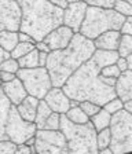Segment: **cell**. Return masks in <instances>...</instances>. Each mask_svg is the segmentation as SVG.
<instances>
[{
  "mask_svg": "<svg viewBox=\"0 0 132 154\" xmlns=\"http://www.w3.org/2000/svg\"><path fill=\"white\" fill-rule=\"evenodd\" d=\"M59 129L66 138L68 143V153L72 154H97V131L92 127L91 121H87L84 124H74L65 116V113L61 114L59 121Z\"/></svg>",
  "mask_w": 132,
  "mask_h": 154,
  "instance_id": "obj_4",
  "label": "cell"
},
{
  "mask_svg": "<svg viewBox=\"0 0 132 154\" xmlns=\"http://www.w3.org/2000/svg\"><path fill=\"white\" fill-rule=\"evenodd\" d=\"M35 47L39 50V51H44V52H50V48H48V45L45 44L43 40H40V42H36V44H35Z\"/></svg>",
  "mask_w": 132,
  "mask_h": 154,
  "instance_id": "obj_40",
  "label": "cell"
},
{
  "mask_svg": "<svg viewBox=\"0 0 132 154\" xmlns=\"http://www.w3.org/2000/svg\"><path fill=\"white\" fill-rule=\"evenodd\" d=\"M109 144H110V131L109 127H107V128H103L97 132V147L98 150H100V149L109 147Z\"/></svg>",
  "mask_w": 132,
  "mask_h": 154,
  "instance_id": "obj_26",
  "label": "cell"
},
{
  "mask_svg": "<svg viewBox=\"0 0 132 154\" xmlns=\"http://www.w3.org/2000/svg\"><path fill=\"white\" fill-rule=\"evenodd\" d=\"M36 43H28V42H18L15 44V47L10 51V57L14 59H18V58L23 57L25 54H28L29 51H32L35 48Z\"/></svg>",
  "mask_w": 132,
  "mask_h": 154,
  "instance_id": "obj_25",
  "label": "cell"
},
{
  "mask_svg": "<svg viewBox=\"0 0 132 154\" xmlns=\"http://www.w3.org/2000/svg\"><path fill=\"white\" fill-rule=\"evenodd\" d=\"M35 149L39 154H66L68 143L61 129H37L35 134Z\"/></svg>",
  "mask_w": 132,
  "mask_h": 154,
  "instance_id": "obj_8",
  "label": "cell"
},
{
  "mask_svg": "<svg viewBox=\"0 0 132 154\" xmlns=\"http://www.w3.org/2000/svg\"><path fill=\"white\" fill-rule=\"evenodd\" d=\"M124 58H125V62H127L128 69H129V70H132V52H131V54H128L127 57H124Z\"/></svg>",
  "mask_w": 132,
  "mask_h": 154,
  "instance_id": "obj_45",
  "label": "cell"
},
{
  "mask_svg": "<svg viewBox=\"0 0 132 154\" xmlns=\"http://www.w3.org/2000/svg\"><path fill=\"white\" fill-rule=\"evenodd\" d=\"M7 58H10V52L4 51L3 48L0 47V62H2V61H4V59H7Z\"/></svg>",
  "mask_w": 132,
  "mask_h": 154,
  "instance_id": "obj_44",
  "label": "cell"
},
{
  "mask_svg": "<svg viewBox=\"0 0 132 154\" xmlns=\"http://www.w3.org/2000/svg\"><path fill=\"white\" fill-rule=\"evenodd\" d=\"M2 90H3L4 95L8 98V100L11 102V105L17 106L18 103H21V100L28 95L25 87H23L22 81L18 79V77H14L11 81H7V83H2Z\"/></svg>",
  "mask_w": 132,
  "mask_h": 154,
  "instance_id": "obj_14",
  "label": "cell"
},
{
  "mask_svg": "<svg viewBox=\"0 0 132 154\" xmlns=\"http://www.w3.org/2000/svg\"><path fill=\"white\" fill-rule=\"evenodd\" d=\"M18 65L20 67H36L39 66V50L37 48H33L32 51H29L28 54H25L23 57L18 58Z\"/></svg>",
  "mask_w": 132,
  "mask_h": 154,
  "instance_id": "obj_22",
  "label": "cell"
},
{
  "mask_svg": "<svg viewBox=\"0 0 132 154\" xmlns=\"http://www.w3.org/2000/svg\"><path fill=\"white\" fill-rule=\"evenodd\" d=\"M59 121H61V114L52 112L51 114L47 117L44 125H43V128L44 129H59Z\"/></svg>",
  "mask_w": 132,
  "mask_h": 154,
  "instance_id": "obj_31",
  "label": "cell"
},
{
  "mask_svg": "<svg viewBox=\"0 0 132 154\" xmlns=\"http://www.w3.org/2000/svg\"><path fill=\"white\" fill-rule=\"evenodd\" d=\"M102 107L105 110H107L110 114H114L116 112H118V110L122 109V100L120 99L118 96H114V98H112L110 100H107Z\"/></svg>",
  "mask_w": 132,
  "mask_h": 154,
  "instance_id": "obj_30",
  "label": "cell"
},
{
  "mask_svg": "<svg viewBox=\"0 0 132 154\" xmlns=\"http://www.w3.org/2000/svg\"><path fill=\"white\" fill-rule=\"evenodd\" d=\"M11 107V102L8 100L6 95H4L2 87H0V140L6 138V132H4V127H6V121L8 117V112Z\"/></svg>",
  "mask_w": 132,
  "mask_h": 154,
  "instance_id": "obj_18",
  "label": "cell"
},
{
  "mask_svg": "<svg viewBox=\"0 0 132 154\" xmlns=\"http://www.w3.org/2000/svg\"><path fill=\"white\" fill-rule=\"evenodd\" d=\"M74 32L70 28H68L66 25H59L55 29H52L51 32H48L47 35L43 37V42L48 45L50 51L54 50H62L69 44V42L72 40Z\"/></svg>",
  "mask_w": 132,
  "mask_h": 154,
  "instance_id": "obj_12",
  "label": "cell"
},
{
  "mask_svg": "<svg viewBox=\"0 0 132 154\" xmlns=\"http://www.w3.org/2000/svg\"><path fill=\"white\" fill-rule=\"evenodd\" d=\"M110 117H112V114H110L107 110L103 109V107H100L99 112L95 113L92 117H90V121H91V124H92V127L95 128V131L98 132V131H100V129L109 127Z\"/></svg>",
  "mask_w": 132,
  "mask_h": 154,
  "instance_id": "obj_19",
  "label": "cell"
},
{
  "mask_svg": "<svg viewBox=\"0 0 132 154\" xmlns=\"http://www.w3.org/2000/svg\"><path fill=\"white\" fill-rule=\"evenodd\" d=\"M15 76H17V74L10 73V72H0V80H2V83H7V81H11Z\"/></svg>",
  "mask_w": 132,
  "mask_h": 154,
  "instance_id": "obj_38",
  "label": "cell"
},
{
  "mask_svg": "<svg viewBox=\"0 0 132 154\" xmlns=\"http://www.w3.org/2000/svg\"><path fill=\"white\" fill-rule=\"evenodd\" d=\"M18 69H20L18 61H17V59H14V58H11V57L0 62V72H10V73L17 74Z\"/></svg>",
  "mask_w": 132,
  "mask_h": 154,
  "instance_id": "obj_28",
  "label": "cell"
},
{
  "mask_svg": "<svg viewBox=\"0 0 132 154\" xmlns=\"http://www.w3.org/2000/svg\"><path fill=\"white\" fill-rule=\"evenodd\" d=\"M15 153L17 154H32V153H36V149H35V146L29 147V146L25 143H20V144H17Z\"/></svg>",
  "mask_w": 132,
  "mask_h": 154,
  "instance_id": "obj_36",
  "label": "cell"
},
{
  "mask_svg": "<svg viewBox=\"0 0 132 154\" xmlns=\"http://www.w3.org/2000/svg\"><path fill=\"white\" fill-rule=\"evenodd\" d=\"M21 8L15 0H0V30H20Z\"/></svg>",
  "mask_w": 132,
  "mask_h": 154,
  "instance_id": "obj_10",
  "label": "cell"
},
{
  "mask_svg": "<svg viewBox=\"0 0 132 154\" xmlns=\"http://www.w3.org/2000/svg\"><path fill=\"white\" fill-rule=\"evenodd\" d=\"M18 42L36 43V42H35V38H33L32 36L29 35V33H26V32H21V30H18Z\"/></svg>",
  "mask_w": 132,
  "mask_h": 154,
  "instance_id": "obj_37",
  "label": "cell"
},
{
  "mask_svg": "<svg viewBox=\"0 0 132 154\" xmlns=\"http://www.w3.org/2000/svg\"><path fill=\"white\" fill-rule=\"evenodd\" d=\"M122 109L127 110L128 113H132V99L125 100V102H122Z\"/></svg>",
  "mask_w": 132,
  "mask_h": 154,
  "instance_id": "obj_43",
  "label": "cell"
},
{
  "mask_svg": "<svg viewBox=\"0 0 132 154\" xmlns=\"http://www.w3.org/2000/svg\"><path fill=\"white\" fill-rule=\"evenodd\" d=\"M120 33L121 35H132V15L125 17L121 28H120Z\"/></svg>",
  "mask_w": 132,
  "mask_h": 154,
  "instance_id": "obj_35",
  "label": "cell"
},
{
  "mask_svg": "<svg viewBox=\"0 0 132 154\" xmlns=\"http://www.w3.org/2000/svg\"><path fill=\"white\" fill-rule=\"evenodd\" d=\"M120 30H106V32L100 33L98 37L92 40L95 48L98 50H109V51H116L117 45L120 42Z\"/></svg>",
  "mask_w": 132,
  "mask_h": 154,
  "instance_id": "obj_16",
  "label": "cell"
},
{
  "mask_svg": "<svg viewBox=\"0 0 132 154\" xmlns=\"http://www.w3.org/2000/svg\"><path fill=\"white\" fill-rule=\"evenodd\" d=\"M124 19L125 17L118 14L113 8L87 6L85 17L81 22L78 33L90 40H94L106 30H120Z\"/></svg>",
  "mask_w": 132,
  "mask_h": 154,
  "instance_id": "obj_5",
  "label": "cell"
},
{
  "mask_svg": "<svg viewBox=\"0 0 132 154\" xmlns=\"http://www.w3.org/2000/svg\"><path fill=\"white\" fill-rule=\"evenodd\" d=\"M125 2H129V3H131V2H132V0H125Z\"/></svg>",
  "mask_w": 132,
  "mask_h": 154,
  "instance_id": "obj_48",
  "label": "cell"
},
{
  "mask_svg": "<svg viewBox=\"0 0 132 154\" xmlns=\"http://www.w3.org/2000/svg\"><path fill=\"white\" fill-rule=\"evenodd\" d=\"M17 150V143L10 139H2L0 140V154H14Z\"/></svg>",
  "mask_w": 132,
  "mask_h": 154,
  "instance_id": "obj_33",
  "label": "cell"
},
{
  "mask_svg": "<svg viewBox=\"0 0 132 154\" xmlns=\"http://www.w3.org/2000/svg\"><path fill=\"white\" fill-rule=\"evenodd\" d=\"M100 66L95 59L91 58L85 61L77 70L74 72L61 87L69 99L77 102L90 100L103 106L107 100L116 96L114 83L116 79L100 76Z\"/></svg>",
  "mask_w": 132,
  "mask_h": 154,
  "instance_id": "obj_1",
  "label": "cell"
},
{
  "mask_svg": "<svg viewBox=\"0 0 132 154\" xmlns=\"http://www.w3.org/2000/svg\"><path fill=\"white\" fill-rule=\"evenodd\" d=\"M39 98L32 95H26L21 103L15 106L18 114L22 117L26 121H35V116H36V110H37V105H39Z\"/></svg>",
  "mask_w": 132,
  "mask_h": 154,
  "instance_id": "obj_17",
  "label": "cell"
},
{
  "mask_svg": "<svg viewBox=\"0 0 132 154\" xmlns=\"http://www.w3.org/2000/svg\"><path fill=\"white\" fill-rule=\"evenodd\" d=\"M98 153H99V154H113L112 153V149H110V147L100 149V150H98Z\"/></svg>",
  "mask_w": 132,
  "mask_h": 154,
  "instance_id": "obj_46",
  "label": "cell"
},
{
  "mask_svg": "<svg viewBox=\"0 0 132 154\" xmlns=\"http://www.w3.org/2000/svg\"><path fill=\"white\" fill-rule=\"evenodd\" d=\"M113 10L124 17L132 15V4L129 2H125V0H116L113 4Z\"/></svg>",
  "mask_w": 132,
  "mask_h": 154,
  "instance_id": "obj_27",
  "label": "cell"
},
{
  "mask_svg": "<svg viewBox=\"0 0 132 154\" xmlns=\"http://www.w3.org/2000/svg\"><path fill=\"white\" fill-rule=\"evenodd\" d=\"M95 51L94 42L80 33H74L69 44L62 50L50 51L45 67L48 70L52 87H62L63 83L88 61Z\"/></svg>",
  "mask_w": 132,
  "mask_h": 154,
  "instance_id": "obj_2",
  "label": "cell"
},
{
  "mask_svg": "<svg viewBox=\"0 0 132 154\" xmlns=\"http://www.w3.org/2000/svg\"><path fill=\"white\" fill-rule=\"evenodd\" d=\"M87 6L100 7V8H113V4L116 0H84Z\"/></svg>",
  "mask_w": 132,
  "mask_h": 154,
  "instance_id": "obj_34",
  "label": "cell"
},
{
  "mask_svg": "<svg viewBox=\"0 0 132 154\" xmlns=\"http://www.w3.org/2000/svg\"><path fill=\"white\" fill-rule=\"evenodd\" d=\"M17 77L22 81L28 95L36 96L39 99H43L44 95L52 87L48 70L45 66L26 67V69L20 67L17 72Z\"/></svg>",
  "mask_w": 132,
  "mask_h": 154,
  "instance_id": "obj_7",
  "label": "cell"
},
{
  "mask_svg": "<svg viewBox=\"0 0 132 154\" xmlns=\"http://www.w3.org/2000/svg\"><path fill=\"white\" fill-rule=\"evenodd\" d=\"M78 106H80V109L83 110L85 114L88 116V117H92L95 113L99 112V109L102 107V106L97 105V103L94 102H90V100H83V102H78Z\"/></svg>",
  "mask_w": 132,
  "mask_h": 154,
  "instance_id": "obj_29",
  "label": "cell"
},
{
  "mask_svg": "<svg viewBox=\"0 0 132 154\" xmlns=\"http://www.w3.org/2000/svg\"><path fill=\"white\" fill-rule=\"evenodd\" d=\"M50 2H51L54 6L59 7V8H62V10L68 6V2H66V0H50Z\"/></svg>",
  "mask_w": 132,
  "mask_h": 154,
  "instance_id": "obj_42",
  "label": "cell"
},
{
  "mask_svg": "<svg viewBox=\"0 0 132 154\" xmlns=\"http://www.w3.org/2000/svg\"><path fill=\"white\" fill-rule=\"evenodd\" d=\"M37 131L35 122L26 121L18 114L17 107L11 105L10 112H8V117L6 121V127H4V132H6V138L13 140L14 143L20 144L23 143L28 138L33 136Z\"/></svg>",
  "mask_w": 132,
  "mask_h": 154,
  "instance_id": "obj_9",
  "label": "cell"
},
{
  "mask_svg": "<svg viewBox=\"0 0 132 154\" xmlns=\"http://www.w3.org/2000/svg\"><path fill=\"white\" fill-rule=\"evenodd\" d=\"M65 116H66L72 122H74V124H84V122L90 121V117L80 109L78 105L74 106V107H69L68 112L65 113Z\"/></svg>",
  "mask_w": 132,
  "mask_h": 154,
  "instance_id": "obj_23",
  "label": "cell"
},
{
  "mask_svg": "<svg viewBox=\"0 0 132 154\" xmlns=\"http://www.w3.org/2000/svg\"><path fill=\"white\" fill-rule=\"evenodd\" d=\"M117 54L118 57L124 58L128 54L132 52V35H121L120 36V42L117 45Z\"/></svg>",
  "mask_w": 132,
  "mask_h": 154,
  "instance_id": "obj_24",
  "label": "cell"
},
{
  "mask_svg": "<svg viewBox=\"0 0 132 154\" xmlns=\"http://www.w3.org/2000/svg\"><path fill=\"white\" fill-rule=\"evenodd\" d=\"M52 113V110L50 109V106L45 103L44 99H40L39 100V105H37V110H36V116H35V124L37 127V129L43 128V125H44L45 120L48 117L50 114Z\"/></svg>",
  "mask_w": 132,
  "mask_h": 154,
  "instance_id": "obj_21",
  "label": "cell"
},
{
  "mask_svg": "<svg viewBox=\"0 0 132 154\" xmlns=\"http://www.w3.org/2000/svg\"><path fill=\"white\" fill-rule=\"evenodd\" d=\"M21 8V32L29 33L35 42L43 40L45 35L62 25L63 10L50 0H15Z\"/></svg>",
  "mask_w": 132,
  "mask_h": 154,
  "instance_id": "obj_3",
  "label": "cell"
},
{
  "mask_svg": "<svg viewBox=\"0 0 132 154\" xmlns=\"http://www.w3.org/2000/svg\"><path fill=\"white\" fill-rule=\"evenodd\" d=\"M117 65V67L120 69V72H124V70H128V66H127V62H125V58H121L118 57L117 58V61L114 62Z\"/></svg>",
  "mask_w": 132,
  "mask_h": 154,
  "instance_id": "obj_39",
  "label": "cell"
},
{
  "mask_svg": "<svg viewBox=\"0 0 132 154\" xmlns=\"http://www.w3.org/2000/svg\"><path fill=\"white\" fill-rule=\"evenodd\" d=\"M100 76L103 77H112V79H117L120 76V69L117 67L116 63H110V65H106V66H103L100 69Z\"/></svg>",
  "mask_w": 132,
  "mask_h": 154,
  "instance_id": "obj_32",
  "label": "cell"
},
{
  "mask_svg": "<svg viewBox=\"0 0 132 154\" xmlns=\"http://www.w3.org/2000/svg\"><path fill=\"white\" fill-rule=\"evenodd\" d=\"M68 3H73V2H81V0H66Z\"/></svg>",
  "mask_w": 132,
  "mask_h": 154,
  "instance_id": "obj_47",
  "label": "cell"
},
{
  "mask_svg": "<svg viewBox=\"0 0 132 154\" xmlns=\"http://www.w3.org/2000/svg\"><path fill=\"white\" fill-rule=\"evenodd\" d=\"M0 85H2V80H0Z\"/></svg>",
  "mask_w": 132,
  "mask_h": 154,
  "instance_id": "obj_49",
  "label": "cell"
},
{
  "mask_svg": "<svg viewBox=\"0 0 132 154\" xmlns=\"http://www.w3.org/2000/svg\"><path fill=\"white\" fill-rule=\"evenodd\" d=\"M43 99L45 100V103L50 106V109L55 113H66L68 109L70 107V99L69 96L63 92L61 87H51L48 90V92L44 95Z\"/></svg>",
  "mask_w": 132,
  "mask_h": 154,
  "instance_id": "obj_13",
  "label": "cell"
},
{
  "mask_svg": "<svg viewBox=\"0 0 132 154\" xmlns=\"http://www.w3.org/2000/svg\"><path fill=\"white\" fill-rule=\"evenodd\" d=\"M47 55H48V52L39 51V66H45V62H47Z\"/></svg>",
  "mask_w": 132,
  "mask_h": 154,
  "instance_id": "obj_41",
  "label": "cell"
},
{
  "mask_svg": "<svg viewBox=\"0 0 132 154\" xmlns=\"http://www.w3.org/2000/svg\"><path fill=\"white\" fill-rule=\"evenodd\" d=\"M18 43V30H0V47L10 52Z\"/></svg>",
  "mask_w": 132,
  "mask_h": 154,
  "instance_id": "obj_20",
  "label": "cell"
},
{
  "mask_svg": "<svg viewBox=\"0 0 132 154\" xmlns=\"http://www.w3.org/2000/svg\"><path fill=\"white\" fill-rule=\"evenodd\" d=\"M85 10L87 4L84 0L81 2H73L68 3V6L63 8V17H62V23L70 28L74 33H78L81 22L85 17Z\"/></svg>",
  "mask_w": 132,
  "mask_h": 154,
  "instance_id": "obj_11",
  "label": "cell"
},
{
  "mask_svg": "<svg viewBox=\"0 0 132 154\" xmlns=\"http://www.w3.org/2000/svg\"><path fill=\"white\" fill-rule=\"evenodd\" d=\"M110 144L113 154L132 150V113L121 109L112 114L109 124Z\"/></svg>",
  "mask_w": 132,
  "mask_h": 154,
  "instance_id": "obj_6",
  "label": "cell"
},
{
  "mask_svg": "<svg viewBox=\"0 0 132 154\" xmlns=\"http://www.w3.org/2000/svg\"><path fill=\"white\" fill-rule=\"evenodd\" d=\"M114 92L122 102L132 99V70H124L120 73L114 83Z\"/></svg>",
  "mask_w": 132,
  "mask_h": 154,
  "instance_id": "obj_15",
  "label": "cell"
}]
</instances>
